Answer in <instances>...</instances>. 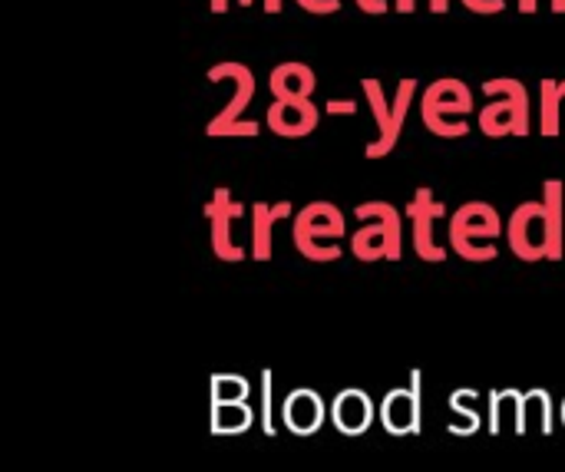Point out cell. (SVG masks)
Segmentation results:
<instances>
[{
  "label": "cell",
  "mask_w": 565,
  "mask_h": 472,
  "mask_svg": "<svg viewBox=\"0 0 565 472\" xmlns=\"http://www.w3.org/2000/svg\"><path fill=\"white\" fill-rule=\"evenodd\" d=\"M354 215L364 222L354 235H351V251L358 261L371 265V261H401L404 255V222L397 205L391 202H361L354 208Z\"/></svg>",
  "instance_id": "6da1fadb"
},
{
  "label": "cell",
  "mask_w": 565,
  "mask_h": 472,
  "mask_svg": "<svg viewBox=\"0 0 565 472\" xmlns=\"http://www.w3.org/2000/svg\"><path fill=\"white\" fill-rule=\"evenodd\" d=\"M361 89H364V96H367V103H371L374 126H377V136L367 142L364 155H367V159H384V155H391V152L397 149V139H401V132H404V122H407V112H411V103H414L420 83H417L414 76H404V79L397 83V96H394V99H387L384 83H381L377 76H364V79H361Z\"/></svg>",
  "instance_id": "7a4b0ae2"
},
{
  "label": "cell",
  "mask_w": 565,
  "mask_h": 472,
  "mask_svg": "<svg viewBox=\"0 0 565 472\" xmlns=\"http://www.w3.org/2000/svg\"><path fill=\"white\" fill-rule=\"evenodd\" d=\"M503 235V218L490 202H467L450 218V251L463 261L487 265L500 255L497 238Z\"/></svg>",
  "instance_id": "3957f363"
},
{
  "label": "cell",
  "mask_w": 565,
  "mask_h": 472,
  "mask_svg": "<svg viewBox=\"0 0 565 472\" xmlns=\"http://www.w3.org/2000/svg\"><path fill=\"white\" fill-rule=\"evenodd\" d=\"M291 235H295V248L308 261L328 265V261H338L344 255L338 238L348 235V222L334 202H311V205L298 208Z\"/></svg>",
  "instance_id": "277c9868"
},
{
  "label": "cell",
  "mask_w": 565,
  "mask_h": 472,
  "mask_svg": "<svg viewBox=\"0 0 565 472\" xmlns=\"http://www.w3.org/2000/svg\"><path fill=\"white\" fill-rule=\"evenodd\" d=\"M205 76H209V83H222V79H232L235 83L232 99L209 119L205 136H212V139H218V136H245V139L258 136L262 126L255 119H242V112L248 109V103L255 99V89H258L255 73L245 63H238V60H222V63L209 66Z\"/></svg>",
  "instance_id": "5b68a950"
},
{
  "label": "cell",
  "mask_w": 565,
  "mask_h": 472,
  "mask_svg": "<svg viewBox=\"0 0 565 472\" xmlns=\"http://www.w3.org/2000/svg\"><path fill=\"white\" fill-rule=\"evenodd\" d=\"M473 112V89L457 79V76H440L424 89L420 99V119L424 126L440 136V139H463L470 132V126L463 122V116Z\"/></svg>",
  "instance_id": "8992f818"
},
{
  "label": "cell",
  "mask_w": 565,
  "mask_h": 472,
  "mask_svg": "<svg viewBox=\"0 0 565 472\" xmlns=\"http://www.w3.org/2000/svg\"><path fill=\"white\" fill-rule=\"evenodd\" d=\"M507 238H510V251L520 261H550V218H546V205L540 202H523L507 225Z\"/></svg>",
  "instance_id": "52a82bcc"
},
{
  "label": "cell",
  "mask_w": 565,
  "mask_h": 472,
  "mask_svg": "<svg viewBox=\"0 0 565 472\" xmlns=\"http://www.w3.org/2000/svg\"><path fill=\"white\" fill-rule=\"evenodd\" d=\"M424 374H411L407 390H391L381 404V423L391 437H417L424 430Z\"/></svg>",
  "instance_id": "ba28073f"
},
{
  "label": "cell",
  "mask_w": 565,
  "mask_h": 472,
  "mask_svg": "<svg viewBox=\"0 0 565 472\" xmlns=\"http://www.w3.org/2000/svg\"><path fill=\"white\" fill-rule=\"evenodd\" d=\"M245 215V205L232 199L228 189H215L209 205H205V218L212 225V251L222 261H245V248L235 242L232 225Z\"/></svg>",
  "instance_id": "9c48e42d"
},
{
  "label": "cell",
  "mask_w": 565,
  "mask_h": 472,
  "mask_svg": "<svg viewBox=\"0 0 565 472\" xmlns=\"http://www.w3.org/2000/svg\"><path fill=\"white\" fill-rule=\"evenodd\" d=\"M407 215H411V225H414V255L420 261H447V248L434 242V222L447 215V205L434 199V192L424 185L414 192L411 205H407Z\"/></svg>",
  "instance_id": "30bf717a"
},
{
  "label": "cell",
  "mask_w": 565,
  "mask_h": 472,
  "mask_svg": "<svg viewBox=\"0 0 565 472\" xmlns=\"http://www.w3.org/2000/svg\"><path fill=\"white\" fill-rule=\"evenodd\" d=\"M265 122L281 139H305V136H311L318 129L321 109H318L315 99H291V103L275 99L268 106V112H265Z\"/></svg>",
  "instance_id": "8fae6325"
},
{
  "label": "cell",
  "mask_w": 565,
  "mask_h": 472,
  "mask_svg": "<svg viewBox=\"0 0 565 472\" xmlns=\"http://www.w3.org/2000/svg\"><path fill=\"white\" fill-rule=\"evenodd\" d=\"M281 423L295 433V437H311L321 430L324 423V400L301 387V390H291L281 404Z\"/></svg>",
  "instance_id": "7c38bea8"
},
{
  "label": "cell",
  "mask_w": 565,
  "mask_h": 472,
  "mask_svg": "<svg viewBox=\"0 0 565 472\" xmlns=\"http://www.w3.org/2000/svg\"><path fill=\"white\" fill-rule=\"evenodd\" d=\"M331 420L338 427V433L344 437H361L367 433V427L374 423V404L364 390H341L331 404Z\"/></svg>",
  "instance_id": "4fadbf2b"
},
{
  "label": "cell",
  "mask_w": 565,
  "mask_h": 472,
  "mask_svg": "<svg viewBox=\"0 0 565 472\" xmlns=\"http://www.w3.org/2000/svg\"><path fill=\"white\" fill-rule=\"evenodd\" d=\"M268 89L275 99H311L315 89H318V76L308 63H298V60H288V63H278L268 76Z\"/></svg>",
  "instance_id": "5bb4252c"
},
{
  "label": "cell",
  "mask_w": 565,
  "mask_h": 472,
  "mask_svg": "<svg viewBox=\"0 0 565 472\" xmlns=\"http://www.w3.org/2000/svg\"><path fill=\"white\" fill-rule=\"evenodd\" d=\"M291 202H278V205H265V202H255L252 205V258L255 261H271V232L281 218H291Z\"/></svg>",
  "instance_id": "9a60e30c"
},
{
  "label": "cell",
  "mask_w": 565,
  "mask_h": 472,
  "mask_svg": "<svg viewBox=\"0 0 565 472\" xmlns=\"http://www.w3.org/2000/svg\"><path fill=\"white\" fill-rule=\"evenodd\" d=\"M543 205L550 218V261H563L565 255V182L546 179L543 185Z\"/></svg>",
  "instance_id": "2e32d148"
},
{
  "label": "cell",
  "mask_w": 565,
  "mask_h": 472,
  "mask_svg": "<svg viewBox=\"0 0 565 472\" xmlns=\"http://www.w3.org/2000/svg\"><path fill=\"white\" fill-rule=\"evenodd\" d=\"M563 99H565V79H553L546 76L540 83V132L543 136H559V112H563Z\"/></svg>",
  "instance_id": "e0dca14e"
},
{
  "label": "cell",
  "mask_w": 565,
  "mask_h": 472,
  "mask_svg": "<svg viewBox=\"0 0 565 472\" xmlns=\"http://www.w3.org/2000/svg\"><path fill=\"white\" fill-rule=\"evenodd\" d=\"M255 423V414L248 404H212V433L215 437H235L245 433Z\"/></svg>",
  "instance_id": "ac0fdd59"
},
{
  "label": "cell",
  "mask_w": 565,
  "mask_h": 472,
  "mask_svg": "<svg viewBox=\"0 0 565 472\" xmlns=\"http://www.w3.org/2000/svg\"><path fill=\"white\" fill-rule=\"evenodd\" d=\"M209 390H212V404H245L248 394H252L248 380L238 377V374H215Z\"/></svg>",
  "instance_id": "d6986e66"
},
{
  "label": "cell",
  "mask_w": 565,
  "mask_h": 472,
  "mask_svg": "<svg viewBox=\"0 0 565 472\" xmlns=\"http://www.w3.org/2000/svg\"><path fill=\"white\" fill-rule=\"evenodd\" d=\"M473 400H477V390H457L450 397V414H457L460 420H467V427L460 430V437H470V433L480 430V414H477V407H470Z\"/></svg>",
  "instance_id": "ffe728a7"
},
{
  "label": "cell",
  "mask_w": 565,
  "mask_h": 472,
  "mask_svg": "<svg viewBox=\"0 0 565 472\" xmlns=\"http://www.w3.org/2000/svg\"><path fill=\"white\" fill-rule=\"evenodd\" d=\"M271 387H275V374L265 371L262 374V427H265V437H275V397H271Z\"/></svg>",
  "instance_id": "44dd1931"
},
{
  "label": "cell",
  "mask_w": 565,
  "mask_h": 472,
  "mask_svg": "<svg viewBox=\"0 0 565 472\" xmlns=\"http://www.w3.org/2000/svg\"><path fill=\"white\" fill-rule=\"evenodd\" d=\"M526 400H530V407H540V433L553 437V397L546 390H530Z\"/></svg>",
  "instance_id": "7402d4cb"
},
{
  "label": "cell",
  "mask_w": 565,
  "mask_h": 472,
  "mask_svg": "<svg viewBox=\"0 0 565 472\" xmlns=\"http://www.w3.org/2000/svg\"><path fill=\"white\" fill-rule=\"evenodd\" d=\"M510 404V394L507 390H493L490 394V433L497 437L500 433V417H503V407Z\"/></svg>",
  "instance_id": "603a6c76"
},
{
  "label": "cell",
  "mask_w": 565,
  "mask_h": 472,
  "mask_svg": "<svg viewBox=\"0 0 565 472\" xmlns=\"http://www.w3.org/2000/svg\"><path fill=\"white\" fill-rule=\"evenodd\" d=\"M526 417H530L526 394L513 390V430H516V437H526Z\"/></svg>",
  "instance_id": "cb8c5ba5"
},
{
  "label": "cell",
  "mask_w": 565,
  "mask_h": 472,
  "mask_svg": "<svg viewBox=\"0 0 565 472\" xmlns=\"http://www.w3.org/2000/svg\"><path fill=\"white\" fill-rule=\"evenodd\" d=\"M463 7H467V10H473V13H483V17H490V13H500V10H507V0H463Z\"/></svg>",
  "instance_id": "d4e9b609"
},
{
  "label": "cell",
  "mask_w": 565,
  "mask_h": 472,
  "mask_svg": "<svg viewBox=\"0 0 565 472\" xmlns=\"http://www.w3.org/2000/svg\"><path fill=\"white\" fill-rule=\"evenodd\" d=\"M308 13H338L341 10V0H298Z\"/></svg>",
  "instance_id": "484cf974"
},
{
  "label": "cell",
  "mask_w": 565,
  "mask_h": 472,
  "mask_svg": "<svg viewBox=\"0 0 565 472\" xmlns=\"http://www.w3.org/2000/svg\"><path fill=\"white\" fill-rule=\"evenodd\" d=\"M417 0H397V13H414ZM430 10L434 13H447L450 10V0H430Z\"/></svg>",
  "instance_id": "4316f807"
},
{
  "label": "cell",
  "mask_w": 565,
  "mask_h": 472,
  "mask_svg": "<svg viewBox=\"0 0 565 472\" xmlns=\"http://www.w3.org/2000/svg\"><path fill=\"white\" fill-rule=\"evenodd\" d=\"M328 112H348V116H354L358 112V103H351V99H331L328 103Z\"/></svg>",
  "instance_id": "83f0119b"
},
{
  "label": "cell",
  "mask_w": 565,
  "mask_h": 472,
  "mask_svg": "<svg viewBox=\"0 0 565 472\" xmlns=\"http://www.w3.org/2000/svg\"><path fill=\"white\" fill-rule=\"evenodd\" d=\"M358 7H361L364 13H387V10H391L387 0H358Z\"/></svg>",
  "instance_id": "f1b7e54d"
},
{
  "label": "cell",
  "mask_w": 565,
  "mask_h": 472,
  "mask_svg": "<svg viewBox=\"0 0 565 472\" xmlns=\"http://www.w3.org/2000/svg\"><path fill=\"white\" fill-rule=\"evenodd\" d=\"M265 13H281V0H265Z\"/></svg>",
  "instance_id": "f546056e"
},
{
  "label": "cell",
  "mask_w": 565,
  "mask_h": 472,
  "mask_svg": "<svg viewBox=\"0 0 565 472\" xmlns=\"http://www.w3.org/2000/svg\"><path fill=\"white\" fill-rule=\"evenodd\" d=\"M520 13H536V0H520Z\"/></svg>",
  "instance_id": "4dcf8cb0"
},
{
  "label": "cell",
  "mask_w": 565,
  "mask_h": 472,
  "mask_svg": "<svg viewBox=\"0 0 565 472\" xmlns=\"http://www.w3.org/2000/svg\"><path fill=\"white\" fill-rule=\"evenodd\" d=\"M553 10H556V13H565V0H553Z\"/></svg>",
  "instance_id": "1f68e13d"
},
{
  "label": "cell",
  "mask_w": 565,
  "mask_h": 472,
  "mask_svg": "<svg viewBox=\"0 0 565 472\" xmlns=\"http://www.w3.org/2000/svg\"><path fill=\"white\" fill-rule=\"evenodd\" d=\"M238 3H242V7H252V3H255V0H238Z\"/></svg>",
  "instance_id": "d6a6232c"
},
{
  "label": "cell",
  "mask_w": 565,
  "mask_h": 472,
  "mask_svg": "<svg viewBox=\"0 0 565 472\" xmlns=\"http://www.w3.org/2000/svg\"><path fill=\"white\" fill-rule=\"evenodd\" d=\"M563 420H565V404H563Z\"/></svg>",
  "instance_id": "836d02e7"
}]
</instances>
